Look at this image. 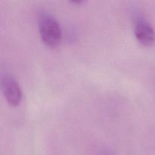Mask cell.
I'll use <instances>...</instances> for the list:
<instances>
[{"label":"cell","instance_id":"cell-1","mask_svg":"<svg viewBox=\"0 0 155 155\" xmlns=\"http://www.w3.org/2000/svg\"><path fill=\"white\" fill-rule=\"evenodd\" d=\"M38 27L41 39L48 46L54 48L60 44L62 32L55 17L46 11H41L38 15Z\"/></svg>","mask_w":155,"mask_h":155},{"label":"cell","instance_id":"cell-2","mask_svg":"<svg viewBox=\"0 0 155 155\" xmlns=\"http://www.w3.org/2000/svg\"><path fill=\"white\" fill-rule=\"evenodd\" d=\"M2 90L7 102L12 107L19 105L22 100V91L15 77L9 74H4L1 77Z\"/></svg>","mask_w":155,"mask_h":155},{"label":"cell","instance_id":"cell-3","mask_svg":"<svg viewBox=\"0 0 155 155\" xmlns=\"http://www.w3.org/2000/svg\"><path fill=\"white\" fill-rule=\"evenodd\" d=\"M134 33L137 40L145 46H151L155 42L154 27L146 19L139 18L134 24Z\"/></svg>","mask_w":155,"mask_h":155},{"label":"cell","instance_id":"cell-4","mask_svg":"<svg viewBox=\"0 0 155 155\" xmlns=\"http://www.w3.org/2000/svg\"><path fill=\"white\" fill-rule=\"evenodd\" d=\"M101 155H114V154L112 152H110V151L105 150V151H103L101 153Z\"/></svg>","mask_w":155,"mask_h":155}]
</instances>
